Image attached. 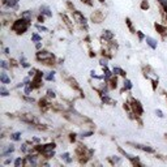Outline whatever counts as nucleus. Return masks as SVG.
Here are the masks:
<instances>
[{"mask_svg": "<svg viewBox=\"0 0 167 167\" xmlns=\"http://www.w3.org/2000/svg\"><path fill=\"white\" fill-rule=\"evenodd\" d=\"M35 60L39 63H42L43 65H47V67H54L56 64V58L52 52H50L47 50H39L35 54Z\"/></svg>", "mask_w": 167, "mask_h": 167, "instance_id": "f257e3e1", "label": "nucleus"}, {"mask_svg": "<svg viewBox=\"0 0 167 167\" xmlns=\"http://www.w3.org/2000/svg\"><path fill=\"white\" fill-rule=\"evenodd\" d=\"M30 25H31L30 21L20 17V19H16L15 21L12 22V25H11V30L15 31L17 35H21V34H25V33L29 30Z\"/></svg>", "mask_w": 167, "mask_h": 167, "instance_id": "f03ea898", "label": "nucleus"}, {"mask_svg": "<svg viewBox=\"0 0 167 167\" xmlns=\"http://www.w3.org/2000/svg\"><path fill=\"white\" fill-rule=\"evenodd\" d=\"M72 20H73L76 24L80 26L82 30L85 31H89V25H87V19L84 16V13L81 12V11H77L74 9L73 12H72Z\"/></svg>", "mask_w": 167, "mask_h": 167, "instance_id": "7ed1b4c3", "label": "nucleus"}, {"mask_svg": "<svg viewBox=\"0 0 167 167\" xmlns=\"http://www.w3.org/2000/svg\"><path fill=\"white\" fill-rule=\"evenodd\" d=\"M128 102H129V105H131V108H132V112L136 116H142L144 115V107H142V105H141V102H140L139 99H136L135 97H132L129 94L128 95Z\"/></svg>", "mask_w": 167, "mask_h": 167, "instance_id": "20e7f679", "label": "nucleus"}, {"mask_svg": "<svg viewBox=\"0 0 167 167\" xmlns=\"http://www.w3.org/2000/svg\"><path fill=\"white\" fill-rule=\"evenodd\" d=\"M20 119H21L24 123H26V124H33V125H37V124H39V120H38V118L35 116V115L30 114V112H25V114H21V115H20Z\"/></svg>", "mask_w": 167, "mask_h": 167, "instance_id": "39448f33", "label": "nucleus"}, {"mask_svg": "<svg viewBox=\"0 0 167 167\" xmlns=\"http://www.w3.org/2000/svg\"><path fill=\"white\" fill-rule=\"evenodd\" d=\"M106 13L102 9H95L91 15H90V21H93L94 24H101L102 21H105Z\"/></svg>", "mask_w": 167, "mask_h": 167, "instance_id": "423d86ee", "label": "nucleus"}, {"mask_svg": "<svg viewBox=\"0 0 167 167\" xmlns=\"http://www.w3.org/2000/svg\"><path fill=\"white\" fill-rule=\"evenodd\" d=\"M128 145H132L135 149H139L141 152H145V153H149V154H154L155 153V149L152 148L150 145H145V144H139V142H127Z\"/></svg>", "mask_w": 167, "mask_h": 167, "instance_id": "0eeeda50", "label": "nucleus"}, {"mask_svg": "<svg viewBox=\"0 0 167 167\" xmlns=\"http://www.w3.org/2000/svg\"><path fill=\"white\" fill-rule=\"evenodd\" d=\"M64 80H65V82H67L69 86L72 87V89L76 90V91H78V93L82 95V90H81V87H80V85H78V82L76 81V78L71 77V76H67V77H64Z\"/></svg>", "mask_w": 167, "mask_h": 167, "instance_id": "6e6552de", "label": "nucleus"}, {"mask_svg": "<svg viewBox=\"0 0 167 167\" xmlns=\"http://www.w3.org/2000/svg\"><path fill=\"white\" fill-rule=\"evenodd\" d=\"M16 148H15V144H9V145H5L3 146V149H1V153H0V155L3 158H7L9 157V155H12L13 153H15Z\"/></svg>", "mask_w": 167, "mask_h": 167, "instance_id": "1a4fd4ad", "label": "nucleus"}, {"mask_svg": "<svg viewBox=\"0 0 167 167\" xmlns=\"http://www.w3.org/2000/svg\"><path fill=\"white\" fill-rule=\"evenodd\" d=\"M114 38H115L114 31H111V30H103V33H102V37H101V39H102L103 42H106V43H108V42H111V40H114Z\"/></svg>", "mask_w": 167, "mask_h": 167, "instance_id": "9d476101", "label": "nucleus"}, {"mask_svg": "<svg viewBox=\"0 0 167 167\" xmlns=\"http://www.w3.org/2000/svg\"><path fill=\"white\" fill-rule=\"evenodd\" d=\"M154 28H155V30H157L158 33L162 35V38H163V39H166V38H167V26L159 24V22H155Z\"/></svg>", "mask_w": 167, "mask_h": 167, "instance_id": "9b49d317", "label": "nucleus"}, {"mask_svg": "<svg viewBox=\"0 0 167 167\" xmlns=\"http://www.w3.org/2000/svg\"><path fill=\"white\" fill-rule=\"evenodd\" d=\"M0 82L3 84V85H9V84L12 82L11 76L7 73V71H4V69H1V73H0Z\"/></svg>", "mask_w": 167, "mask_h": 167, "instance_id": "f8f14e48", "label": "nucleus"}, {"mask_svg": "<svg viewBox=\"0 0 167 167\" xmlns=\"http://www.w3.org/2000/svg\"><path fill=\"white\" fill-rule=\"evenodd\" d=\"M39 13L44 15L47 19H51V17H52V11H51V8H50L47 4H42V5L39 7Z\"/></svg>", "mask_w": 167, "mask_h": 167, "instance_id": "ddd939ff", "label": "nucleus"}, {"mask_svg": "<svg viewBox=\"0 0 167 167\" xmlns=\"http://www.w3.org/2000/svg\"><path fill=\"white\" fill-rule=\"evenodd\" d=\"M60 19L63 20L64 25H65V26H67V28L69 29V30H71V31L73 30V22H74V21H72V20L69 19V17H68L67 15H65V13H60Z\"/></svg>", "mask_w": 167, "mask_h": 167, "instance_id": "4468645a", "label": "nucleus"}, {"mask_svg": "<svg viewBox=\"0 0 167 167\" xmlns=\"http://www.w3.org/2000/svg\"><path fill=\"white\" fill-rule=\"evenodd\" d=\"M60 159H62L63 163H65V164H71V163H73V157H72L71 153H68V152L62 153V154H60Z\"/></svg>", "mask_w": 167, "mask_h": 167, "instance_id": "2eb2a0df", "label": "nucleus"}, {"mask_svg": "<svg viewBox=\"0 0 167 167\" xmlns=\"http://www.w3.org/2000/svg\"><path fill=\"white\" fill-rule=\"evenodd\" d=\"M118 77L119 76H116V74H114L111 77V80L108 81V86H110V89L111 90H116L119 87V80H118Z\"/></svg>", "mask_w": 167, "mask_h": 167, "instance_id": "dca6fc26", "label": "nucleus"}, {"mask_svg": "<svg viewBox=\"0 0 167 167\" xmlns=\"http://www.w3.org/2000/svg\"><path fill=\"white\" fill-rule=\"evenodd\" d=\"M55 80H56V71L51 69V71L44 73V81H47V82H54Z\"/></svg>", "mask_w": 167, "mask_h": 167, "instance_id": "f3484780", "label": "nucleus"}, {"mask_svg": "<svg viewBox=\"0 0 167 167\" xmlns=\"http://www.w3.org/2000/svg\"><path fill=\"white\" fill-rule=\"evenodd\" d=\"M145 42H146V44H148V46L150 47L152 50H157V47H158V42H157V39H154L153 37H149V35H146Z\"/></svg>", "mask_w": 167, "mask_h": 167, "instance_id": "a211bd4d", "label": "nucleus"}, {"mask_svg": "<svg viewBox=\"0 0 167 167\" xmlns=\"http://www.w3.org/2000/svg\"><path fill=\"white\" fill-rule=\"evenodd\" d=\"M112 72H114V74H116V76H119V77H121V78L127 77V72L124 71L123 68L118 67V65H115L114 68H112Z\"/></svg>", "mask_w": 167, "mask_h": 167, "instance_id": "6ab92c4d", "label": "nucleus"}, {"mask_svg": "<svg viewBox=\"0 0 167 167\" xmlns=\"http://www.w3.org/2000/svg\"><path fill=\"white\" fill-rule=\"evenodd\" d=\"M108 162L115 166V164H121L123 163V157L120 155H111V157H108Z\"/></svg>", "mask_w": 167, "mask_h": 167, "instance_id": "aec40b11", "label": "nucleus"}, {"mask_svg": "<svg viewBox=\"0 0 167 167\" xmlns=\"http://www.w3.org/2000/svg\"><path fill=\"white\" fill-rule=\"evenodd\" d=\"M133 89V84L131 80H128L127 77L123 78V90L121 91H131Z\"/></svg>", "mask_w": 167, "mask_h": 167, "instance_id": "412c9836", "label": "nucleus"}, {"mask_svg": "<svg viewBox=\"0 0 167 167\" xmlns=\"http://www.w3.org/2000/svg\"><path fill=\"white\" fill-rule=\"evenodd\" d=\"M20 17H22V19L28 20V21L31 22V20H33V17H34V15H33V12H31L30 9H28V11H22V12L20 13Z\"/></svg>", "mask_w": 167, "mask_h": 167, "instance_id": "4be33fe9", "label": "nucleus"}, {"mask_svg": "<svg viewBox=\"0 0 167 167\" xmlns=\"http://www.w3.org/2000/svg\"><path fill=\"white\" fill-rule=\"evenodd\" d=\"M21 137H22L21 132H12L9 135V139L12 142H19V141H21Z\"/></svg>", "mask_w": 167, "mask_h": 167, "instance_id": "5701e85b", "label": "nucleus"}, {"mask_svg": "<svg viewBox=\"0 0 167 167\" xmlns=\"http://www.w3.org/2000/svg\"><path fill=\"white\" fill-rule=\"evenodd\" d=\"M20 65H21V68H26V69H29V68H31V64L30 63L26 60V58H25L24 55H21V58H20Z\"/></svg>", "mask_w": 167, "mask_h": 167, "instance_id": "b1692460", "label": "nucleus"}, {"mask_svg": "<svg viewBox=\"0 0 167 167\" xmlns=\"http://www.w3.org/2000/svg\"><path fill=\"white\" fill-rule=\"evenodd\" d=\"M34 87H33V85H25L24 87H22V94H24V95H31V93H33V91H34Z\"/></svg>", "mask_w": 167, "mask_h": 167, "instance_id": "393cba45", "label": "nucleus"}, {"mask_svg": "<svg viewBox=\"0 0 167 167\" xmlns=\"http://www.w3.org/2000/svg\"><path fill=\"white\" fill-rule=\"evenodd\" d=\"M13 166L15 167H21V166H25V157H17L13 162Z\"/></svg>", "mask_w": 167, "mask_h": 167, "instance_id": "a878e982", "label": "nucleus"}, {"mask_svg": "<svg viewBox=\"0 0 167 167\" xmlns=\"http://www.w3.org/2000/svg\"><path fill=\"white\" fill-rule=\"evenodd\" d=\"M93 135H94L93 129H89V131H82L81 133H78V137H80V139H87V137L93 136Z\"/></svg>", "mask_w": 167, "mask_h": 167, "instance_id": "bb28decb", "label": "nucleus"}, {"mask_svg": "<svg viewBox=\"0 0 167 167\" xmlns=\"http://www.w3.org/2000/svg\"><path fill=\"white\" fill-rule=\"evenodd\" d=\"M0 95H1V97L11 95V90L7 87V85H1V86H0Z\"/></svg>", "mask_w": 167, "mask_h": 167, "instance_id": "cd10ccee", "label": "nucleus"}, {"mask_svg": "<svg viewBox=\"0 0 167 167\" xmlns=\"http://www.w3.org/2000/svg\"><path fill=\"white\" fill-rule=\"evenodd\" d=\"M0 67H1V69H4V71H9V69H12L11 63L8 62V60H4V59L0 62Z\"/></svg>", "mask_w": 167, "mask_h": 167, "instance_id": "c85d7f7f", "label": "nucleus"}, {"mask_svg": "<svg viewBox=\"0 0 167 167\" xmlns=\"http://www.w3.org/2000/svg\"><path fill=\"white\" fill-rule=\"evenodd\" d=\"M46 97L50 99V101H54V99L56 98L55 90H52V89H47V91H46Z\"/></svg>", "mask_w": 167, "mask_h": 167, "instance_id": "c756f323", "label": "nucleus"}, {"mask_svg": "<svg viewBox=\"0 0 167 167\" xmlns=\"http://www.w3.org/2000/svg\"><path fill=\"white\" fill-rule=\"evenodd\" d=\"M125 25L128 26V29H129V31L132 33V34H136V29L133 28V24H132V21H131V19H125Z\"/></svg>", "mask_w": 167, "mask_h": 167, "instance_id": "7c9ffc66", "label": "nucleus"}, {"mask_svg": "<svg viewBox=\"0 0 167 167\" xmlns=\"http://www.w3.org/2000/svg\"><path fill=\"white\" fill-rule=\"evenodd\" d=\"M16 158H13V154L9 155V157H7L4 158V161H3V164L4 166H9V164H13V162H15Z\"/></svg>", "mask_w": 167, "mask_h": 167, "instance_id": "2f4dec72", "label": "nucleus"}, {"mask_svg": "<svg viewBox=\"0 0 167 167\" xmlns=\"http://www.w3.org/2000/svg\"><path fill=\"white\" fill-rule=\"evenodd\" d=\"M34 26L38 31H42V33H47V31H48V28H46L43 24H39V22H38V24L34 25Z\"/></svg>", "mask_w": 167, "mask_h": 167, "instance_id": "473e14b6", "label": "nucleus"}, {"mask_svg": "<svg viewBox=\"0 0 167 167\" xmlns=\"http://www.w3.org/2000/svg\"><path fill=\"white\" fill-rule=\"evenodd\" d=\"M157 1L159 4V7H161V9L167 15V0H157Z\"/></svg>", "mask_w": 167, "mask_h": 167, "instance_id": "72a5a7b5", "label": "nucleus"}, {"mask_svg": "<svg viewBox=\"0 0 167 167\" xmlns=\"http://www.w3.org/2000/svg\"><path fill=\"white\" fill-rule=\"evenodd\" d=\"M42 40V35H39L38 33H33L31 34V42L33 43H37V42H40Z\"/></svg>", "mask_w": 167, "mask_h": 167, "instance_id": "f704fd0d", "label": "nucleus"}, {"mask_svg": "<svg viewBox=\"0 0 167 167\" xmlns=\"http://www.w3.org/2000/svg\"><path fill=\"white\" fill-rule=\"evenodd\" d=\"M108 58H106V56H102V58H101V59H99V65H101V67H108Z\"/></svg>", "mask_w": 167, "mask_h": 167, "instance_id": "c9c22d12", "label": "nucleus"}, {"mask_svg": "<svg viewBox=\"0 0 167 167\" xmlns=\"http://www.w3.org/2000/svg\"><path fill=\"white\" fill-rule=\"evenodd\" d=\"M77 133L76 132H71L68 135V140H69V142H76V140H77Z\"/></svg>", "mask_w": 167, "mask_h": 167, "instance_id": "e433bc0d", "label": "nucleus"}, {"mask_svg": "<svg viewBox=\"0 0 167 167\" xmlns=\"http://www.w3.org/2000/svg\"><path fill=\"white\" fill-rule=\"evenodd\" d=\"M136 34H137V38H139V40H140V42H142V40H145L146 35L144 34V33H142L141 30H137V31H136Z\"/></svg>", "mask_w": 167, "mask_h": 167, "instance_id": "4c0bfd02", "label": "nucleus"}, {"mask_svg": "<svg viewBox=\"0 0 167 167\" xmlns=\"http://www.w3.org/2000/svg\"><path fill=\"white\" fill-rule=\"evenodd\" d=\"M141 9L142 11H148L149 9V1L148 0H141Z\"/></svg>", "mask_w": 167, "mask_h": 167, "instance_id": "58836bf2", "label": "nucleus"}, {"mask_svg": "<svg viewBox=\"0 0 167 167\" xmlns=\"http://www.w3.org/2000/svg\"><path fill=\"white\" fill-rule=\"evenodd\" d=\"M22 99H24L25 102H28V103H34L35 102V99L33 98V97H30V95H24L22 97Z\"/></svg>", "mask_w": 167, "mask_h": 167, "instance_id": "ea45409f", "label": "nucleus"}, {"mask_svg": "<svg viewBox=\"0 0 167 167\" xmlns=\"http://www.w3.org/2000/svg\"><path fill=\"white\" fill-rule=\"evenodd\" d=\"M46 19H47V17H46L44 15H42V13H39V15L37 16V21L39 22V24H43L44 20H46Z\"/></svg>", "mask_w": 167, "mask_h": 167, "instance_id": "a19ab883", "label": "nucleus"}, {"mask_svg": "<svg viewBox=\"0 0 167 167\" xmlns=\"http://www.w3.org/2000/svg\"><path fill=\"white\" fill-rule=\"evenodd\" d=\"M155 115H157L159 119H163L164 118V112L162 111L161 108H157V110H155Z\"/></svg>", "mask_w": 167, "mask_h": 167, "instance_id": "79ce46f5", "label": "nucleus"}, {"mask_svg": "<svg viewBox=\"0 0 167 167\" xmlns=\"http://www.w3.org/2000/svg\"><path fill=\"white\" fill-rule=\"evenodd\" d=\"M37 72H38V69H35V68H30L29 69V72H28V76H30L31 78L34 77L35 74H37Z\"/></svg>", "mask_w": 167, "mask_h": 167, "instance_id": "37998d69", "label": "nucleus"}, {"mask_svg": "<svg viewBox=\"0 0 167 167\" xmlns=\"http://www.w3.org/2000/svg\"><path fill=\"white\" fill-rule=\"evenodd\" d=\"M31 141H33V144H34V145H37V144H40V142H42V139H40V137L34 136V137H31Z\"/></svg>", "mask_w": 167, "mask_h": 167, "instance_id": "c03bdc74", "label": "nucleus"}, {"mask_svg": "<svg viewBox=\"0 0 167 167\" xmlns=\"http://www.w3.org/2000/svg\"><path fill=\"white\" fill-rule=\"evenodd\" d=\"M81 1L87 7H94V0H81Z\"/></svg>", "mask_w": 167, "mask_h": 167, "instance_id": "a18cd8bd", "label": "nucleus"}, {"mask_svg": "<svg viewBox=\"0 0 167 167\" xmlns=\"http://www.w3.org/2000/svg\"><path fill=\"white\" fill-rule=\"evenodd\" d=\"M35 44V50H37V51H39V50H42L43 48V42H42V40H40V42H37V43H34Z\"/></svg>", "mask_w": 167, "mask_h": 167, "instance_id": "49530a36", "label": "nucleus"}, {"mask_svg": "<svg viewBox=\"0 0 167 167\" xmlns=\"http://www.w3.org/2000/svg\"><path fill=\"white\" fill-rule=\"evenodd\" d=\"M158 78H154V80H152V84H153V90H155L158 87Z\"/></svg>", "mask_w": 167, "mask_h": 167, "instance_id": "de8ad7c7", "label": "nucleus"}, {"mask_svg": "<svg viewBox=\"0 0 167 167\" xmlns=\"http://www.w3.org/2000/svg\"><path fill=\"white\" fill-rule=\"evenodd\" d=\"M3 51H4V55H9V54H11V48H9V47H4Z\"/></svg>", "mask_w": 167, "mask_h": 167, "instance_id": "09e8293b", "label": "nucleus"}, {"mask_svg": "<svg viewBox=\"0 0 167 167\" xmlns=\"http://www.w3.org/2000/svg\"><path fill=\"white\" fill-rule=\"evenodd\" d=\"M7 1H8V0H1V5H5Z\"/></svg>", "mask_w": 167, "mask_h": 167, "instance_id": "8fccbe9b", "label": "nucleus"}, {"mask_svg": "<svg viewBox=\"0 0 167 167\" xmlns=\"http://www.w3.org/2000/svg\"><path fill=\"white\" fill-rule=\"evenodd\" d=\"M98 1H99L101 4H105V3H106V0H98Z\"/></svg>", "mask_w": 167, "mask_h": 167, "instance_id": "3c124183", "label": "nucleus"}, {"mask_svg": "<svg viewBox=\"0 0 167 167\" xmlns=\"http://www.w3.org/2000/svg\"><path fill=\"white\" fill-rule=\"evenodd\" d=\"M166 99H167V94H166Z\"/></svg>", "mask_w": 167, "mask_h": 167, "instance_id": "603ef678", "label": "nucleus"}, {"mask_svg": "<svg viewBox=\"0 0 167 167\" xmlns=\"http://www.w3.org/2000/svg\"><path fill=\"white\" fill-rule=\"evenodd\" d=\"M166 20H167V15H166Z\"/></svg>", "mask_w": 167, "mask_h": 167, "instance_id": "864d4df0", "label": "nucleus"}, {"mask_svg": "<svg viewBox=\"0 0 167 167\" xmlns=\"http://www.w3.org/2000/svg\"><path fill=\"white\" fill-rule=\"evenodd\" d=\"M166 139H167V135H166Z\"/></svg>", "mask_w": 167, "mask_h": 167, "instance_id": "5fc2aeb1", "label": "nucleus"}]
</instances>
